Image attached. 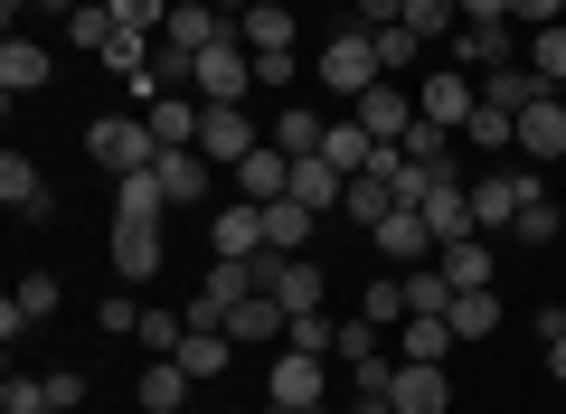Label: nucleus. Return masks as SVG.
I'll use <instances>...</instances> for the list:
<instances>
[{
	"mask_svg": "<svg viewBox=\"0 0 566 414\" xmlns=\"http://www.w3.org/2000/svg\"><path fill=\"white\" fill-rule=\"evenodd\" d=\"M85 151H95V170L133 179V170L161 160V132H151V114H95V123H85Z\"/></svg>",
	"mask_w": 566,
	"mask_h": 414,
	"instance_id": "f257e3e1",
	"label": "nucleus"
},
{
	"mask_svg": "<svg viewBox=\"0 0 566 414\" xmlns=\"http://www.w3.org/2000/svg\"><path fill=\"white\" fill-rule=\"evenodd\" d=\"M349 414H397V405H387V395H359V405H349Z\"/></svg>",
	"mask_w": 566,
	"mask_h": 414,
	"instance_id": "6e6d98bb",
	"label": "nucleus"
},
{
	"mask_svg": "<svg viewBox=\"0 0 566 414\" xmlns=\"http://www.w3.org/2000/svg\"><path fill=\"white\" fill-rule=\"evenodd\" d=\"M322 160H331V170H340V179H359L368 160H378V141L359 132V114H349V123H331V132H322Z\"/></svg>",
	"mask_w": 566,
	"mask_h": 414,
	"instance_id": "cd10ccee",
	"label": "nucleus"
},
{
	"mask_svg": "<svg viewBox=\"0 0 566 414\" xmlns=\"http://www.w3.org/2000/svg\"><path fill=\"white\" fill-rule=\"evenodd\" d=\"M453 339H491V330H501V293H491V283H472V293H453Z\"/></svg>",
	"mask_w": 566,
	"mask_h": 414,
	"instance_id": "c85d7f7f",
	"label": "nucleus"
},
{
	"mask_svg": "<svg viewBox=\"0 0 566 414\" xmlns=\"http://www.w3.org/2000/svg\"><path fill=\"white\" fill-rule=\"evenodd\" d=\"M104 255H114L123 283H151L161 274V217H114V245Z\"/></svg>",
	"mask_w": 566,
	"mask_h": 414,
	"instance_id": "f8f14e48",
	"label": "nucleus"
},
{
	"mask_svg": "<svg viewBox=\"0 0 566 414\" xmlns=\"http://www.w3.org/2000/svg\"><path fill=\"white\" fill-rule=\"evenodd\" d=\"M245 274H255V293H274L283 311H322V264L312 255H274V245H264V255H245Z\"/></svg>",
	"mask_w": 566,
	"mask_h": 414,
	"instance_id": "20e7f679",
	"label": "nucleus"
},
{
	"mask_svg": "<svg viewBox=\"0 0 566 414\" xmlns=\"http://www.w3.org/2000/svg\"><path fill=\"white\" fill-rule=\"evenodd\" d=\"M416 114H424V123H444V132H453V141H463V123H472V114H482V85H472V76H463V66H434V76H424V85H416Z\"/></svg>",
	"mask_w": 566,
	"mask_h": 414,
	"instance_id": "0eeeda50",
	"label": "nucleus"
},
{
	"mask_svg": "<svg viewBox=\"0 0 566 414\" xmlns=\"http://www.w3.org/2000/svg\"><path fill=\"white\" fill-rule=\"evenodd\" d=\"M199 114H208L199 95H151V132H161V151H189V141H199Z\"/></svg>",
	"mask_w": 566,
	"mask_h": 414,
	"instance_id": "393cba45",
	"label": "nucleus"
},
{
	"mask_svg": "<svg viewBox=\"0 0 566 414\" xmlns=\"http://www.w3.org/2000/svg\"><path fill=\"white\" fill-rule=\"evenodd\" d=\"M208 245H218V264H245V255H264V208H255V198L218 208V217H208Z\"/></svg>",
	"mask_w": 566,
	"mask_h": 414,
	"instance_id": "2eb2a0df",
	"label": "nucleus"
},
{
	"mask_svg": "<svg viewBox=\"0 0 566 414\" xmlns=\"http://www.w3.org/2000/svg\"><path fill=\"white\" fill-rule=\"evenodd\" d=\"M48 395H57V414H76V405H85V376L57 368V376H48Z\"/></svg>",
	"mask_w": 566,
	"mask_h": 414,
	"instance_id": "8fccbe9b",
	"label": "nucleus"
},
{
	"mask_svg": "<svg viewBox=\"0 0 566 414\" xmlns=\"http://www.w3.org/2000/svg\"><path fill=\"white\" fill-rule=\"evenodd\" d=\"M434 264H444V283H453V293H472V283H491V245H482V236H453V245H444Z\"/></svg>",
	"mask_w": 566,
	"mask_h": 414,
	"instance_id": "473e14b6",
	"label": "nucleus"
},
{
	"mask_svg": "<svg viewBox=\"0 0 566 414\" xmlns=\"http://www.w3.org/2000/svg\"><path fill=\"white\" fill-rule=\"evenodd\" d=\"M416 57H424V39H416L406 20H397V29H378V66H387V76H406Z\"/></svg>",
	"mask_w": 566,
	"mask_h": 414,
	"instance_id": "37998d69",
	"label": "nucleus"
},
{
	"mask_svg": "<svg viewBox=\"0 0 566 414\" xmlns=\"http://www.w3.org/2000/svg\"><path fill=\"white\" fill-rule=\"evenodd\" d=\"M237 198H255V208H274V198H293V151H274V141H255V151L237 160Z\"/></svg>",
	"mask_w": 566,
	"mask_h": 414,
	"instance_id": "4468645a",
	"label": "nucleus"
},
{
	"mask_svg": "<svg viewBox=\"0 0 566 414\" xmlns=\"http://www.w3.org/2000/svg\"><path fill=\"white\" fill-rule=\"evenodd\" d=\"M29 10H57V20H76V10H85V0H29Z\"/></svg>",
	"mask_w": 566,
	"mask_h": 414,
	"instance_id": "5fc2aeb1",
	"label": "nucleus"
},
{
	"mask_svg": "<svg viewBox=\"0 0 566 414\" xmlns=\"http://www.w3.org/2000/svg\"><path fill=\"white\" fill-rule=\"evenodd\" d=\"M538 339H566V301H547V311H538Z\"/></svg>",
	"mask_w": 566,
	"mask_h": 414,
	"instance_id": "603ef678",
	"label": "nucleus"
},
{
	"mask_svg": "<svg viewBox=\"0 0 566 414\" xmlns=\"http://www.w3.org/2000/svg\"><path fill=\"white\" fill-rule=\"evenodd\" d=\"M48 311H57V274H20V293L0 301V339L20 349V330H39Z\"/></svg>",
	"mask_w": 566,
	"mask_h": 414,
	"instance_id": "aec40b11",
	"label": "nucleus"
},
{
	"mask_svg": "<svg viewBox=\"0 0 566 414\" xmlns=\"http://www.w3.org/2000/svg\"><path fill=\"white\" fill-rule=\"evenodd\" d=\"M397 20L434 47V39H453V29H463V10H453V0H397Z\"/></svg>",
	"mask_w": 566,
	"mask_h": 414,
	"instance_id": "f704fd0d",
	"label": "nucleus"
},
{
	"mask_svg": "<svg viewBox=\"0 0 566 414\" xmlns=\"http://www.w3.org/2000/svg\"><path fill=\"white\" fill-rule=\"evenodd\" d=\"M520 57L538 66V76H547V95H566V29H538V39H528Z\"/></svg>",
	"mask_w": 566,
	"mask_h": 414,
	"instance_id": "4c0bfd02",
	"label": "nucleus"
},
{
	"mask_svg": "<svg viewBox=\"0 0 566 414\" xmlns=\"http://www.w3.org/2000/svg\"><path fill=\"white\" fill-rule=\"evenodd\" d=\"M114 10H104V0H85V10H76V20H66V39H76V47H95V57H104V39H114Z\"/></svg>",
	"mask_w": 566,
	"mask_h": 414,
	"instance_id": "a19ab883",
	"label": "nucleus"
},
{
	"mask_svg": "<svg viewBox=\"0 0 566 414\" xmlns=\"http://www.w3.org/2000/svg\"><path fill=\"white\" fill-rule=\"evenodd\" d=\"M312 226H322V208H303V198H274V208H264V245H274V255H303Z\"/></svg>",
	"mask_w": 566,
	"mask_h": 414,
	"instance_id": "b1692460",
	"label": "nucleus"
},
{
	"mask_svg": "<svg viewBox=\"0 0 566 414\" xmlns=\"http://www.w3.org/2000/svg\"><path fill=\"white\" fill-rule=\"evenodd\" d=\"M0 208H10V217H29V226L57 217V208H48V179H39V160H29V151L0 160Z\"/></svg>",
	"mask_w": 566,
	"mask_h": 414,
	"instance_id": "a211bd4d",
	"label": "nucleus"
},
{
	"mask_svg": "<svg viewBox=\"0 0 566 414\" xmlns=\"http://www.w3.org/2000/svg\"><path fill=\"white\" fill-rule=\"evenodd\" d=\"M123 29H142V39H161V20H170V0H104Z\"/></svg>",
	"mask_w": 566,
	"mask_h": 414,
	"instance_id": "a18cd8bd",
	"label": "nucleus"
},
{
	"mask_svg": "<svg viewBox=\"0 0 566 414\" xmlns=\"http://www.w3.org/2000/svg\"><path fill=\"white\" fill-rule=\"evenodd\" d=\"M547 376H557V386H566V339H547Z\"/></svg>",
	"mask_w": 566,
	"mask_h": 414,
	"instance_id": "864d4df0",
	"label": "nucleus"
},
{
	"mask_svg": "<svg viewBox=\"0 0 566 414\" xmlns=\"http://www.w3.org/2000/svg\"><path fill=\"white\" fill-rule=\"evenodd\" d=\"M520 151L538 160V170H547V160H566V95H538L520 114Z\"/></svg>",
	"mask_w": 566,
	"mask_h": 414,
	"instance_id": "6ab92c4d",
	"label": "nucleus"
},
{
	"mask_svg": "<svg viewBox=\"0 0 566 414\" xmlns=\"http://www.w3.org/2000/svg\"><path fill=\"white\" fill-rule=\"evenodd\" d=\"M368 245H378L397 274H406V264H434V255H444V245H434V226H424V208H397V217H378V226H368Z\"/></svg>",
	"mask_w": 566,
	"mask_h": 414,
	"instance_id": "9b49d317",
	"label": "nucleus"
},
{
	"mask_svg": "<svg viewBox=\"0 0 566 414\" xmlns=\"http://www.w3.org/2000/svg\"><path fill=\"white\" fill-rule=\"evenodd\" d=\"M387 405H397V414H453V376L434 368V358H397V376H387Z\"/></svg>",
	"mask_w": 566,
	"mask_h": 414,
	"instance_id": "1a4fd4ad",
	"label": "nucleus"
},
{
	"mask_svg": "<svg viewBox=\"0 0 566 414\" xmlns=\"http://www.w3.org/2000/svg\"><path fill=\"white\" fill-rule=\"evenodd\" d=\"M453 349H463V339H453V320H397V358H434V368H444Z\"/></svg>",
	"mask_w": 566,
	"mask_h": 414,
	"instance_id": "2f4dec72",
	"label": "nucleus"
},
{
	"mask_svg": "<svg viewBox=\"0 0 566 414\" xmlns=\"http://www.w3.org/2000/svg\"><path fill=\"white\" fill-rule=\"evenodd\" d=\"M520 47H528V39H510V20H463V29L444 39V66H463V76H491V66H510Z\"/></svg>",
	"mask_w": 566,
	"mask_h": 414,
	"instance_id": "423d86ee",
	"label": "nucleus"
},
{
	"mask_svg": "<svg viewBox=\"0 0 566 414\" xmlns=\"http://www.w3.org/2000/svg\"><path fill=\"white\" fill-rule=\"evenodd\" d=\"M0 405H10V414H57V395H48V376H10Z\"/></svg>",
	"mask_w": 566,
	"mask_h": 414,
	"instance_id": "c03bdc74",
	"label": "nucleus"
},
{
	"mask_svg": "<svg viewBox=\"0 0 566 414\" xmlns=\"http://www.w3.org/2000/svg\"><path fill=\"white\" fill-rule=\"evenodd\" d=\"M10 10H20V0H10Z\"/></svg>",
	"mask_w": 566,
	"mask_h": 414,
	"instance_id": "bf43d9fd",
	"label": "nucleus"
},
{
	"mask_svg": "<svg viewBox=\"0 0 566 414\" xmlns=\"http://www.w3.org/2000/svg\"><path fill=\"white\" fill-rule=\"evenodd\" d=\"M293 198H303V208H322V217H331V208H340V198H349V179L331 170L322 151H312V160H293Z\"/></svg>",
	"mask_w": 566,
	"mask_h": 414,
	"instance_id": "bb28decb",
	"label": "nucleus"
},
{
	"mask_svg": "<svg viewBox=\"0 0 566 414\" xmlns=\"http://www.w3.org/2000/svg\"><path fill=\"white\" fill-rule=\"evenodd\" d=\"M463 141H472V151H510V141H520V123H510V114H491V104H482V114L463 123Z\"/></svg>",
	"mask_w": 566,
	"mask_h": 414,
	"instance_id": "79ce46f5",
	"label": "nucleus"
},
{
	"mask_svg": "<svg viewBox=\"0 0 566 414\" xmlns=\"http://www.w3.org/2000/svg\"><path fill=\"white\" fill-rule=\"evenodd\" d=\"M349 29H368V39H378V29H397V0H349Z\"/></svg>",
	"mask_w": 566,
	"mask_h": 414,
	"instance_id": "de8ad7c7",
	"label": "nucleus"
},
{
	"mask_svg": "<svg viewBox=\"0 0 566 414\" xmlns=\"http://www.w3.org/2000/svg\"><path fill=\"white\" fill-rule=\"evenodd\" d=\"M331 339H340V320H322V311H293L283 349H312V358H331Z\"/></svg>",
	"mask_w": 566,
	"mask_h": 414,
	"instance_id": "ea45409f",
	"label": "nucleus"
},
{
	"mask_svg": "<svg viewBox=\"0 0 566 414\" xmlns=\"http://www.w3.org/2000/svg\"><path fill=\"white\" fill-rule=\"evenodd\" d=\"M538 189H547L538 170H491V179H472V226H482V236H510L520 208H528Z\"/></svg>",
	"mask_w": 566,
	"mask_h": 414,
	"instance_id": "39448f33",
	"label": "nucleus"
},
{
	"mask_svg": "<svg viewBox=\"0 0 566 414\" xmlns=\"http://www.w3.org/2000/svg\"><path fill=\"white\" fill-rule=\"evenodd\" d=\"M237 39H245V57H255V85H283L293 76V10H274V0H255V10H245L237 20Z\"/></svg>",
	"mask_w": 566,
	"mask_h": 414,
	"instance_id": "f03ea898",
	"label": "nucleus"
},
{
	"mask_svg": "<svg viewBox=\"0 0 566 414\" xmlns=\"http://www.w3.org/2000/svg\"><path fill=\"white\" fill-rule=\"evenodd\" d=\"M0 85H10V95H39V85H48V47L39 39H10V47H0Z\"/></svg>",
	"mask_w": 566,
	"mask_h": 414,
	"instance_id": "7c9ffc66",
	"label": "nucleus"
},
{
	"mask_svg": "<svg viewBox=\"0 0 566 414\" xmlns=\"http://www.w3.org/2000/svg\"><path fill=\"white\" fill-rule=\"evenodd\" d=\"M255 141H264V132L245 123V104H208V114H199V151L218 160V170H237V160L255 151Z\"/></svg>",
	"mask_w": 566,
	"mask_h": 414,
	"instance_id": "ddd939ff",
	"label": "nucleus"
},
{
	"mask_svg": "<svg viewBox=\"0 0 566 414\" xmlns=\"http://www.w3.org/2000/svg\"><path fill=\"white\" fill-rule=\"evenodd\" d=\"M133 395H142V414H189V395H199V376H189L180 358H151Z\"/></svg>",
	"mask_w": 566,
	"mask_h": 414,
	"instance_id": "412c9836",
	"label": "nucleus"
},
{
	"mask_svg": "<svg viewBox=\"0 0 566 414\" xmlns=\"http://www.w3.org/2000/svg\"><path fill=\"white\" fill-rule=\"evenodd\" d=\"M349 114H359V132H368V141H397V151H406V132H416V95H406L397 76H378L359 104H349Z\"/></svg>",
	"mask_w": 566,
	"mask_h": 414,
	"instance_id": "9d476101",
	"label": "nucleus"
},
{
	"mask_svg": "<svg viewBox=\"0 0 566 414\" xmlns=\"http://www.w3.org/2000/svg\"><path fill=\"white\" fill-rule=\"evenodd\" d=\"M378 76H387V66H378V39H368V29H331V39H322V85H331V95L359 104Z\"/></svg>",
	"mask_w": 566,
	"mask_h": 414,
	"instance_id": "7ed1b4c3",
	"label": "nucleus"
},
{
	"mask_svg": "<svg viewBox=\"0 0 566 414\" xmlns=\"http://www.w3.org/2000/svg\"><path fill=\"white\" fill-rule=\"evenodd\" d=\"M245 76H255L245 39H218V47H199V76H189V95H199V104H245Z\"/></svg>",
	"mask_w": 566,
	"mask_h": 414,
	"instance_id": "6e6552de",
	"label": "nucleus"
},
{
	"mask_svg": "<svg viewBox=\"0 0 566 414\" xmlns=\"http://www.w3.org/2000/svg\"><path fill=\"white\" fill-rule=\"evenodd\" d=\"M510 236H520V245H557V198H528V208H520V226H510Z\"/></svg>",
	"mask_w": 566,
	"mask_h": 414,
	"instance_id": "58836bf2",
	"label": "nucleus"
},
{
	"mask_svg": "<svg viewBox=\"0 0 566 414\" xmlns=\"http://www.w3.org/2000/svg\"><path fill=\"white\" fill-rule=\"evenodd\" d=\"M264 414H331V405H264Z\"/></svg>",
	"mask_w": 566,
	"mask_h": 414,
	"instance_id": "4d7b16f0",
	"label": "nucleus"
},
{
	"mask_svg": "<svg viewBox=\"0 0 566 414\" xmlns=\"http://www.w3.org/2000/svg\"><path fill=\"white\" fill-rule=\"evenodd\" d=\"M151 170H161V189H170V208H199V198L218 189V160H208L199 141H189V151H161V160H151Z\"/></svg>",
	"mask_w": 566,
	"mask_h": 414,
	"instance_id": "dca6fc26",
	"label": "nucleus"
},
{
	"mask_svg": "<svg viewBox=\"0 0 566 414\" xmlns=\"http://www.w3.org/2000/svg\"><path fill=\"white\" fill-rule=\"evenodd\" d=\"M114 217H170V189H161V170H133V179H114Z\"/></svg>",
	"mask_w": 566,
	"mask_h": 414,
	"instance_id": "c756f323",
	"label": "nucleus"
},
{
	"mask_svg": "<svg viewBox=\"0 0 566 414\" xmlns=\"http://www.w3.org/2000/svg\"><path fill=\"white\" fill-rule=\"evenodd\" d=\"M322 132H331V123L293 104V114H283V123H274V132H264V141H274V151H293V160H312V151H322Z\"/></svg>",
	"mask_w": 566,
	"mask_h": 414,
	"instance_id": "e433bc0d",
	"label": "nucleus"
},
{
	"mask_svg": "<svg viewBox=\"0 0 566 414\" xmlns=\"http://www.w3.org/2000/svg\"><path fill=\"white\" fill-rule=\"evenodd\" d=\"M340 217H359V226H378V217H397V189H387L378 170H359V179H349V198H340Z\"/></svg>",
	"mask_w": 566,
	"mask_h": 414,
	"instance_id": "72a5a7b5",
	"label": "nucleus"
},
{
	"mask_svg": "<svg viewBox=\"0 0 566 414\" xmlns=\"http://www.w3.org/2000/svg\"><path fill=\"white\" fill-rule=\"evenodd\" d=\"M274 10H293V0H274Z\"/></svg>",
	"mask_w": 566,
	"mask_h": 414,
	"instance_id": "13d9d810",
	"label": "nucleus"
},
{
	"mask_svg": "<svg viewBox=\"0 0 566 414\" xmlns=\"http://www.w3.org/2000/svg\"><path fill=\"white\" fill-rule=\"evenodd\" d=\"M293 330V311H283L274 293H245L237 311H227V339H237V349H264V339H283Z\"/></svg>",
	"mask_w": 566,
	"mask_h": 414,
	"instance_id": "4be33fe9",
	"label": "nucleus"
},
{
	"mask_svg": "<svg viewBox=\"0 0 566 414\" xmlns=\"http://www.w3.org/2000/svg\"><path fill=\"white\" fill-rule=\"evenodd\" d=\"M237 358H245V349H237V339H227V330H189V339H180V368L199 376V386H208V376H227V368H237Z\"/></svg>",
	"mask_w": 566,
	"mask_h": 414,
	"instance_id": "a878e982",
	"label": "nucleus"
},
{
	"mask_svg": "<svg viewBox=\"0 0 566 414\" xmlns=\"http://www.w3.org/2000/svg\"><path fill=\"white\" fill-rule=\"evenodd\" d=\"M510 29H528V39L538 29H566V0H510Z\"/></svg>",
	"mask_w": 566,
	"mask_h": 414,
	"instance_id": "49530a36",
	"label": "nucleus"
},
{
	"mask_svg": "<svg viewBox=\"0 0 566 414\" xmlns=\"http://www.w3.org/2000/svg\"><path fill=\"white\" fill-rule=\"evenodd\" d=\"M264 405H322V358H312V349L274 358V386H264Z\"/></svg>",
	"mask_w": 566,
	"mask_h": 414,
	"instance_id": "5701e85b",
	"label": "nucleus"
},
{
	"mask_svg": "<svg viewBox=\"0 0 566 414\" xmlns=\"http://www.w3.org/2000/svg\"><path fill=\"white\" fill-rule=\"evenodd\" d=\"M359 320H378V330H397V320H406V274H397V264L359 293Z\"/></svg>",
	"mask_w": 566,
	"mask_h": 414,
	"instance_id": "c9c22d12",
	"label": "nucleus"
},
{
	"mask_svg": "<svg viewBox=\"0 0 566 414\" xmlns=\"http://www.w3.org/2000/svg\"><path fill=\"white\" fill-rule=\"evenodd\" d=\"M538 95H547V76L528 57H510V66H491V76H482V104H491V114H510V123H520Z\"/></svg>",
	"mask_w": 566,
	"mask_h": 414,
	"instance_id": "f3484780",
	"label": "nucleus"
},
{
	"mask_svg": "<svg viewBox=\"0 0 566 414\" xmlns=\"http://www.w3.org/2000/svg\"><path fill=\"white\" fill-rule=\"evenodd\" d=\"M463 20H510V0H453Z\"/></svg>",
	"mask_w": 566,
	"mask_h": 414,
	"instance_id": "3c124183",
	"label": "nucleus"
},
{
	"mask_svg": "<svg viewBox=\"0 0 566 414\" xmlns=\"http://www.w3.org/2000/svg\"><path fill=\"white\" fill-rule=\"evenodd\" d=\"M95 320H104V330H114V339H133V330H142V311H133V301H123V293H114V301H104V311H95Z\"/></svg>",
	"mask_w": 566,
	"mask_h": 414,
	"instance_id": "09e8293b",
	"label": "nucleus"
}]
</instances>
